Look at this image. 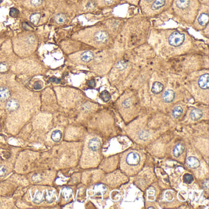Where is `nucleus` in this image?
<instances>
[{"instance_id": "f257e3e1", "label": "nucleus", "mask_w": 209, "mask_h": 209, "mask_svg": "<svg viewBox=\"0 0 209 209\" xmlns=\"http://www.w3.org/2000/svg\"><path fill=\"white\" fill-rule=\"evenodd\" d=\"M185 38V35L183 34L178 31H174L169 37V43L172 46L178 47L183 43Z\"/></svg>"}, {"instance_id": "f03ea898", "label": "nucleus", "mask_w": 209, "mask_h": 209, "mask_svg": "<svg viewBox=\"0 0 209 209\" xmlns=\"http://www.w3.org/2000/svg\"><path fill=\"white\" fill-rule=\"evenodd\" d=\"M126 162L130 166H137L140 162V156L137 152L129 153L126 157Z\"/></svg>"}, {"instance_id": "7ed1b4c3", "label": "nucleus", "mask_w": 209, "mask_h": 209, "mask_svg": "<svg viewBox=\"0 0 209 209\" xmlns=\"http://www.w3.org/2000/svg\"><path fill=\"white\" fill-rule=\"evenodd\" d=\"M109 39L108 34L103 31H99L94 35V40L98 44H103L107 42Z\"/></svg>"}, {"instance_id": "20e7f679", "label": "nucleus", "mask_w": 209, "mask_h": 209, "mask_svg": "<svg viewBox=\"0 0 209 209\" xmlns=\"http://www.w3.org/2000/svg\"><path fill=\"white\" fill-rule=\"evenodd\" d=\"M209 75L208 74H204L202 75L198 80V85L199 87L204 90L208 89L209 87Z\"/></svg>"}, {"instance_id": "39448f33", "label": "nucleus", "mask_w": 209, "mask_h": 209, "mask_svg": "<svg viewBox=\"0 0 209 209\" xmlns=\"http://www.w3.org/2000/svg\"><path fill=\"white\" fill-rule=\"evenodd\" d=\"M101 145V142L100 139H99L97 137H95L90 140L88 144V147L92 151L95 152V151H98L100 149Z\"/></svg>"}, {"instance_id": "423d86ee", "label": "nucleus", "mask_w": 209, "mask_h": 209, "mask_svg": "<svg viewBox=\"0 0 209 209\" xmlns=\"http://www.w3.org/2000/svg\"><path fill=\"white\" fill-rule=\"evenodd\" d=\"M186 164L190 168L196 169L199 166L200 162L198 158L194 156H190L186 159Z\"/></svg>"}, {"instance_id": "0eeeda50", "label": "nucleus", "mask_w": 209, "mask_h": 209, "mask_svg": "<svg viewBox=\"0 0 209 209\" xmlns=\"http://www.w3.org/2000/svg\"><path fill=\"white\" fill-rule=\"evenodd\" d=\"M6 108L9 111L14 112L19 108V103L17 99H11L7 102Z\"/></svg>"}, {"instance_id": "6e6552de", "label": "nucleus", "mask_w": 209, "mask_h": 209, "mask_svg": "<svg viewBox=\"0 0 209 209\" xmlns=\"http://www.w3.org/2000/svg\"><path fill=\"white\" fill-rule=\"evenodd\" d=\"M162 98L164 102L170 103L172 102L175 98V93L172 90H168L165 92L162 95Z\"/></svg>"}, {"instance_id": "1a4fd4ad", "label": "nucleus", "mask_w": 209, "mask_h": 209, "mask_svg": "<svg viewBox=\"0 0 209 209\" xmlns=\"http://www.w3.org/2000/svg\"><path fill=\"white\" fill-rule=\"evenodd\" d=\"M94 54L91 51H86L83 52L81 55V59L85 63H88L93 59Z\"/></svg>"}, {"instance_id": "9d476101", "label": "nucleus", "mask_w": 209, "mask_h": 209, "mask_svg": "<svg viewBox=\"0 0 209 209\" xmlns=\"http://www.w3.org/2000/svg\"><path fill=\"white\" fill-rule=\"evenodd\" d=\"M184 150H185V147L181 143L177 144L173 149V152H172L173 155L175 157L178 158L183 153Z\"/></svg>"}, {"instance_id": "9b49d317", "label": "nucleus", "mask_w": 209, "mask_h": 209, "mask_svg": "<svg viewBox=\"0 0 209 209\" xmlns=\"http://www.w3.org/2000/svg\"><path fill=\"white\" fill-rule=\"evenodd\" d=\"M164 88V86L161 83L159 82H155L153 83V84L152 87V92L154 94H159L160 93Z\"/></svg>"}, {"instance_id": "f8f14e48", "label": "nucleus", "mask_w": 209, "mask_h": 209, "mask_svg": "<svg viewBox=\"0 0 209 209\" xmlns=\"http://www.w3.org/2000/svg\"><path fill=\"white\" fill-rule=\"evenodd\" d=\"M203 115L202 112L198 109H193L190 114V117L194 121H198L199 119L202 118Z\"/></svg>"}, {"instance_id": "ddd939ff", "label": "nucleus", "mask_w": 209, "mask_h": 209, "mask_svg": "<svg viewBox=\"0 0 209 209\" xmlns=\"http://www.w3.org/2000/svg\"><path fill=\"white\" fill-rule=\"evenodd\" d=\"M10 96V92L6 87H0V100L5 101Z\"/></svg>"}, {"instance_id": "4468645a", "label": "nucleus", "mask_w": 209, "mask_h": 209, "mask_svg": "<svg viewBox=\"0 0 209 209\" xmlns=\"http://www.w3.org/2000/svg\"><path fill=\"white\" fill-rule=\"evenodd\" d=\"M177 6L181 9H186L190 5V0H176Z\"/></svg>"}, {"instance_id": "2eb2a0df", "label": "nucleus", "mask_w": 209, "mask_h": 209, "mask_svg": "<svg viewBox=\"0 0 209 209\" xmlns=\"http://www.w3.org/2000/svg\"><path fill=\"white\" fill-rule=\"evenodd\" d=\"M208 21V14L207 13H202L201 14L198 18L199 24L201 26H205L207 24Z\"/></svg>"}, {"instance_id": "dca6fc26", "label": "nucleus", "mask_w": 209, "mask_h": 209, "mask_svg": "<svg viewBox=\"0 0 209 209\" xmlns=\"http://www.w3.org/2000/svg\"><path fill=\"white\" fill-rule=\"evenodd\" d=\"M166 3V0H155L151 6V9L153 11L157 10L162 8Z\"/></svg>"}, {"instance_id": "f3484780", "label": "nucleus", "mask_w": 209, "mask_h": 209, "mask_svg": "<svg viewBox=\"0 0 209 209\" xmlns=\"http://www.w3.org/2000/svg\"><path fill=\"white\" fill-rule=\"evenodd\" d=\"M61 137H62L61 132L59 130L54 131L51 135V138H52V140L55 142H59L61 139Z\"/></svg>"}, {"instance_id": "a211bd4d", "label": "nucleus", "mask_w": 209, "mask_h": 209, "mask_svg": "<svg viewBox=\"0 0 209 209\" xmlns=\"http://www.w3.org/2000/svg\"><path fill=\"white\" fill-rule=\"evenodd\" d=\"M183 109L181 106H177L172 111V116L174 118H178L183 114Z\"/></svg>"}, {"instance_id": "6ab92c4d", "label": "nucleus", "mask_w": 209, "mask_h": 209, "mask_svg": "<svg viewBox=\"0 0 209 209\" xmlns=\"http://www.w3.org/2000/svg\"><path fill=\"white\" fill-rule=\"evenodd\" d=\"M99 97L104 102H108L111 99V96L110 93L107 90L102 91Z\"/></svg>"}, {"instance_id": "aec40b11", "label": "nucleus", "mask_w": 209, "mask_h": 209, "mask_svg": "<svg viewBox=\"0 0 209 209\" xmlns=\"http://www.w3.org/2000/svg\"><path fill=\"white\" fill-rule=\"evenodd\" d=\"M66 19V15L62 13L57 14L55 17V20L57 24H62L65 22Z\"/></svg>"}, {"instance_id": "412c9836", "label": "nucleus", "mask_w": 209, "mask_h": 209, "mask_svg": "<svg viewBox=\"0 0 209 209\" xmlns=\"http://www.w3.org/2000/svg\"><path fill=\"white\" fill-rule=\"evenodd\" d=\"M40 18V14L39 13H35L31 15L30 21L31 22V23L36 25L39 22Z\"/></svg>"}, {"instance_id": "4be33fe9", "label": "nucleus", "mask_w": 209, "mask_h": 209, "mask_svg": "<svg viewBox=\"0 0 209 209\" xmlns=\"http://www.w3.org/2000/svg\"><path fill=\"white\" fill-rule=\"evenodd\" d=\"M128 66L127 63L125 61H120L117 63L116 68L119 70H124L125 68H127Z\"/></svg>"}, {"instance_id": "5701e85b", "label": "nucleus", "mask_w": 209, "mask_h": 209, "mask_svg": "<svg viewBox=\"0 0 209 209\" xmlns=\"http://www.w3.org/2000/svg\"><path fill=\"white\" fill-rule=\"evenodd\" d=\"M194 180V178L193 177L192 175L190 174H186L184 175L183 176V181L188 184L191 183L192 182H193Z\"/></svg>"}, {"instance_id": "b1692460", "label": "nucleus", "mask_w": 209, "mask_h": 209, "mask_svg": "<svg viewBox=\"0 0 209 209\" xmlns=\"http://www.w3.org/2000/svg\"><path fill=\"white\" fill-rule=\"evenodd\" d=\"M8 71V65L5 63H0V72H5Z\"/></svg>"}, {"instance_id": "393cba45", "label": "nucleus", "mask_w": 209, "mask_h": 209, "mask_svg": "<svg viewBox=\"0 0 209 209\" xmlns=\"http://www.w3.org/2000/svg\"><path fill=\"white\" fill-rule=\"evenodd\" d=\"M131 100L130 99H127L123 102V106L125 108H128L131 106Z\"/></svg>"}, {"instance_id": "a878e982", "label": "nucleus", "mask_w": 209, "mask_h": 209, "mask_svg": "<svg viewBox=\"0 0 209 209\" xmlns=\"http://www.w3.org/2000/svg\"><path fill=\"white\" fill-rule=\"evenodd\" d=\"M18 14V11H17V9L15 8H12L10 11V15L12 17H16L17 16Z\"/></svg>"}, {"instance_id": "bb28decb", "label": "nucleus", "mask_w": 209, "mask_h": 209, "mask_svg": "<svg viewBox=\"0 0 209 209\" xmlns=\"http://www.w3.org/2000/svg\"><path fill=\"white\" fill-rule=\"evenodd\" d=\"M43 0H31V3L34 6H37L42 3Z\"/></svg>"}, {"instance_id": "cd10ccee", "label": "nucleus", "mask_w": 209, "mask_h": 209, "mask_svg": "<svg viewBox=\"0 0 209 209\" xmlns=\"http://www.w3.org/2000/svg\"><path fill=\"white\" fill-rule=\"evenodd\" d=\"M6 172V169L5 166H0V177H2L5 175Z\"/></svg>"}, {"instance_id": "c85d7f7f", "label": "nucleus", "mask_w": 209, "mask_h": 209, "mask_svg": "<svg viewBox=\"0 0 209 209\" xmlns=\"http://www.w3.org/2000/svg\"><path fill=\"white\" fill-rule=\"evenodd\" d=\"M87 84L90 87V88H94L96 85V82H95V80L92 79V80H90L87 83Z\"/></svg>"}, {"instance_id": "c756f323", "label": "nucleus", "mask_w": 209, "mask_h": 209, "mask_svg": "<svg viewBox=\"0 0 209 209\" xmlns=\"http://www.w3.org/2000/svg\"><path fill=\"white\" fill-rule=\"evenodd\" d=\"M42 88V85L40 83V82H36L34 84V88L36 90H40Z\"/></svg>"}, {"instance_id": "7c9ffc66", "label": "nucleus", "mask_w": 209, "mask_h": 209, "mask_svg": "<svg viewBox=\"0 0 209 209\" xmlns=\"http://www.w3.org/2000/svg\"><path fill=\"white\" fill-rule=\"evenodd\" d=\"M50 80L51 82H55V83H59V80L56 79V78H51L50 79Z\"/></svg>"}, {"instance_id": "2f4dec72", "label": "nucleus", "mask_w": 209, "mask_h": 209, "mask_svg": "<svg viewBox=\"0 0 209 209\" xmlns=\"http://www.w3.org/2000/svg\"><path fill=\"white\" fill-rule=\"evenodd\" d=\"M114 0H105V3L107 5H111L114 2Z\"/></svg>"}, {"instance_id": "473e14b6", "label": "nucleus", "mask_w": 209, "mask_h": 209, "mask_svg": "<svg viewBox=\"0 0 209 209\" xmlns=\"http://www.w3.org/2000/svg\"><path fill=\"white\" fill-rule=\"evenodd\" d=\"M148 208H149V209H154L155 208L153 207H149Z\"/></svg>"}, {"instance_id": "72a5a7b5", "label": "nucleus", "mask_w": 209, "mask_h": 209, "mask_svg": "<svg viewBox=\"0 0 209 209\" xmlns=\"http://www.w3.org/2000/svg\"><path fill=\"white\" fill-rule=\"evenodd\" d=\"M146 1H147V2H152V1H153V0H146Z\"/></svg>"}]
</instances>
